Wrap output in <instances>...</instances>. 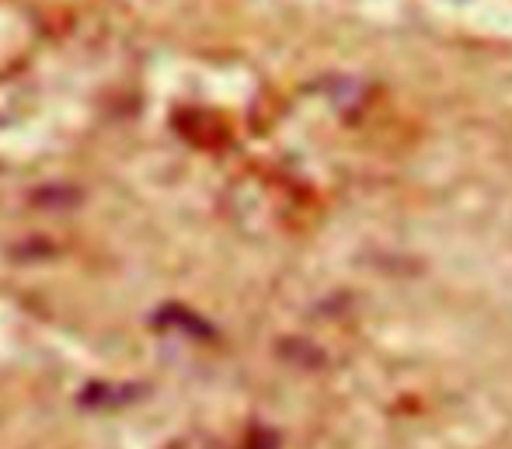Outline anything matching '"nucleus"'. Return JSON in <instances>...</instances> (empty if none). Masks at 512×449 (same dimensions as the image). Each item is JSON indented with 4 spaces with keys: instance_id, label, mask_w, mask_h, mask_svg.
Instances as JSON below:
<instances>
[{
    "instance_id": "7ed1b4c3",
    "label": "nucleus",
    "mask_w": 512,
    "mask_h": 449,
    "mask_svg": "<svg viewBox=\"0 0 512 449\" xmlns=\"http://www.w3.org/2000/svg\"><path fill=\"white\" fill-rule=\"evenodd\" d=\"M248 449H279V436L272 429H251Z\"/></svg>"
},
{
    "instance_id": "f257e3e1",
    "label": "nucleus",
    "mask_w": 512,
    "mask_h": 449,
    "mask_svg": "<svg viewBox=\"0 0 512 449\" xmlns=\"http://www.w3.org/2000/svg\"><path fill=\"white\" fill-rule=\"evenodd\" d=\"M154 328L171 331V335H185V338H199V342H209L213 338V328L203 321L199 314H192L189 307H178V303H168L154 314Z\"/></svg>"
},
{
    "instance_id": "f03ea898",
    "label": "nucleus",
    "mask_w": 512,
    "mask_h": 449,
    "mask_svg": "<svg viewBox=\"0 0 512 449\" xmlns=\"http://www.w3.org/2000/svg\"><path fill=\"white\" fill-rule=\"evenodd\" d=\"M136 397H143V387H133V383H91L88 390L81 394V404L84 408H122V404L136 401Z\"/></svg>"
}]
</instances>
